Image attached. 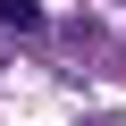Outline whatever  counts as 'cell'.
Returning a JSON list of instances; mask_svg holds the SVG:
<instances>
[{
  "instance_id": "6da1fadb",
  "label": "cell",
  "mask_w": 126,
  "mask_h": 126,
  "mask_svg": "<svg viewBox=\"0 0 126 126\" xmlns=\"http://www.w3.org/2000/svg\"><path fill=\"white\" fill-rule=\"evenodd\" d=\"M42 25V0H0V34H34Z\"/></svg>"
}]
</instances>
